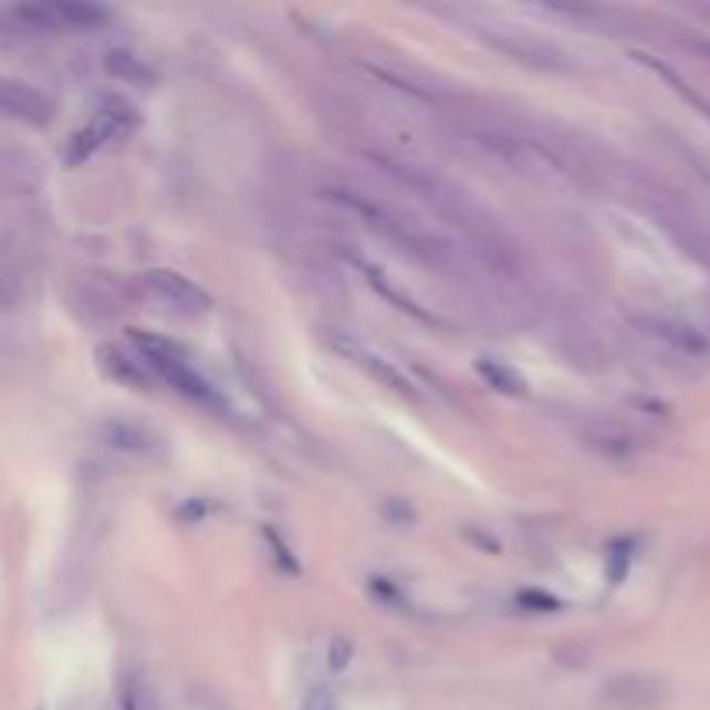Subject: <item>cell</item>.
<instances>
[{
    "instance_id": "1",
    "label": "cell",
    "mask_w": 710,
    "mask_h": 710,
    "mask_svg": "<svg viewBox=\"0 0 710 710\" xmlns=\"http://www.w3.org/2000/svg\"><path fill=\"white\" fill-rule=\"evenodd\" d=\"M128 340H133L136 354L143 357V364L149 367V372L156 378H164L177 396L191 399L205 409H226V399L219 396V388H212V382L195 372L177 344H170V340L156 336L149 330H128Z\"/></svg>"
},
{
    "instance_id": "2",
    "label": "cell",
    "mask_w": 710,
    "mask_h": 710,
    "mask_svg": "<svg viewBox=\"0 0 710 710\" xmlns=\"http://www.w3.org/2000/svg\"><path fill=\"white\" fill-rule=\"evenodd\" d=\"M136 125H139V118H136V112H133V104H125L122 97H108V101H104L101 108L91 115V122L73 133V139H70V146H66V164H70V167H81L84 160H91V156H94L101 146L125 139Z\"/></svg>"
},
{
    "instance_id": "3",
    "label": "cell",
    "mask_w": 710,
    "mask_h": 710,
    "mask_svg": "<svg viewBox=\"0 0 710 710\" xmlns=\"http://www.w3.org/2000/svg\"><path fill=\"white\" fill-rule=\"evenodd\" d=\"M323 198H326L330 205H336V208H344V212L357 216L367 229L378 232L382 240L403 247V250L413 253V257H427V243L419 240V236H416L406 222H399L391 212H385L382 205H375L372 198H364V195H357V191H351V188H323Z\"/></svg>"
},
{
    "instance_id": "4",
    "label": "cell",
    "mask_w": 710,
    "mask_h": 710,
    "mask_svg": "<svg viewBox=\"0 0 710 710\" xmlns=\"http://www.w3.org/2000/svg\"><path fill=\"white\" fill-rule=\"evenodd\" d=\"M326 344H330L340 357H344V361H351L354 367H361V372H367L375 382H382L385 388L399 391V396H406V399H416L413 382L399 372L396 364L385 361L378 351L367 347L364 340H357V336H351V333H340V330H330V333H326Z\"/></svg>"
},
{
    "instance_id": "5",
    "label": "cell",
    "mask_w": 710,
    "mask_h": 710,
    "mask_svg": "<svg viewBox=\"0 0 710 710\" xmlns=\"http://www.w3.org/2000/svg\"><path fill=\"white\" fill-rule=\"evenodd\" d=\"M146 292L153 299H160L164 305H170L174 312H184V315H201L212 309V295L205 292V288L191 278H184L180 271H170V268H156L143 278Z\"/></svg>"
},
{
    "instance_id": "6",
    "label": "cell",
    "mask_w": 710,
    "mask_h": 710,
    "mask_svg": "<svg viewBox=\"0 0 710 710\" xmlns=\"http://www.w3.org/2000/svg\"><path fill=\"white\" fill-rule=\"evenodd\" d=\"M471 136H476V143L482 149H489L495 160H503L510 167H520V170H528V167H558V160L544 146L528 143V139H520V136L495 133V128H476Z\"/></svg>"
},
{
    "instance_id": "7",
    "label": "cell",
    "mask_w": 710,
    "mask_h": 710,
    "mask_svg": "<svg viewBox=\"0 0 710 710\" xmlns=\"http://www.w3.org/2000/svg\"><path fill=\"white\" fill-rule=\"evenodd\" d=\"M638 326L651 336V340H662L666 347L679 351V354H690V357H703L710 351V340L682 320H669V315H641Z\"/></svg>"
},
{
    "instance_id": "8",
    "label": "cell",
    "mask_w": 710,
    "mask_h": 710,
    "mask_svg": "<svg viewBox=\"0 0 710 710\" xmlns=\"http://www.w3.org/2000/svg\"><path fill=\"white\" fill-rule=\"evenodd\" d=\"M354 268L364 274V281L375 288V295L378 299H385L388 305H396L399 312H406L409 320H416V323H424V326H443V320L440 315H434L427 305H419L413 295H406L399 284H391L388 278H385V271L382 268H375V264H367V260H361V257H354Z\"/></svg>"
},
{
    "instance_id": "9",
    "label": "cell",
    "mask_w": 710,
    "mask_h": 710,
    "mask_svg": "<svg viewBox=\"0 0 710 710\" xmlns=\"http://www.w3.org/2000/svg\"><path fill=\"white\" fill-rule=\"evenodd\" d=\"M101 440L108 447H115V451L136 455V458H153V455L164 451V440L153 430L125 424V419H108V424H101Z\"/></svg>"
},
{
    "instance_id": "10",
    "label": "cell",
    "mask_w": 710,
    "mask_h": 710,
    "mask_svg": "<svg viewBox=\"0 0 710 710\" xmlns=\"http://www.w3.org/2000/svg\"><path fill=\"white\" fill-rule=\"evenodd\" d=\"M97 364H101V372L108 375L112 382H118V385H128V388H149V378H153V372L143 364V357L136 354H125L122 347H97Z\"/></svg>"
},
{
    "instance_id": "11",
    "label": "cell",
    "mask_w": 710,
    "mask_h": 710,
    "mask_svg": "<svg viewBox=\"0 0 710 710\" xmlns=\"http://www.w3.org/2000/svg\"><path fill=\"white\" fill-rule=\"evenodd\" d=\"M0 104H4V112L11 118H21L29 125L49 122V101L35 87H24L18 81H4V87H0Z\"/></svg>"
},
{
    "instance_id": "12",
    "label": "cell",
    "mask_w": 710,
    "mask_h": 710,
    "mask_svg": "<svg viewBox=\"0 0 710 710\" xmlns=\"http://www.w3.org/2000/svg\"><path fill=\"white\" fill-rule=\"evenodd\" d=\"M476 372H479V378H482L492 391H499V396H510V399H528V396H531L528 378H523L520 372H513V367L503 364V361L479 357Z\"/></svg>"
},
{
    "instance_id": "13",
    "label": "cell",
    "mask_w": 710,
    "mask_h": 710,
    "mask_svg": "<svg viewBox=\"0 0 710 710\" xmlns=\"http://www.w3.org/2000/svg\"><path fill=\"white\" fill-rule=\"evenodd\" d=\"M52 18H56L60 32L63 29H84V32H94L101 24H108V11L97 8V4H81V0H60V4H49Z\"/></svg>"
},
{
    "instance_id": "14",
    "label": "cell",
    "mask_w": 710,
    "mask_h": 710,
    "mask_svg": "<svg viewBox=\"0 0 710 710\" xmlns=\"http://www.w3.org/2000/svg\"><path fill=\"white\" fill-rule=\"evenodd\" d=\"M104 70H108L115 81H125V84H153L156 73L136 56V52L128 49H108L104 52Z\"/></svg>"
},
{
    "instance_id": "15",
    "label": "cell",
    "mask_w": 710,
    "mask_h": 710,
    "mask_svg": "<svg viewBox=\"0 0 710 710\" xmlns=\"http://www.w3.org/2000/svg\"><path fill=\"white\" fill-rule=\"evenodd\" d=\"M630 56H635V60H638L641 66H648L651 73H659V76H662V81H666V84H669V87H672V91H676V94H679L682 101H690V104H697V108L710 112V104H707V101H703V97H700L697 91H690L687 84H682V81H679V73H676L672 66H666L662 60H655V56H651V52H645V49H635V52H630Z\"/></svg>"
},
{
    "instance_id": "16",
    "label": "cell",
    "mask_w": 710,
    "mask_h": 710,
    "mask_svg": "<svg viewBox=\"0 0 710 710\" xmlns=\"http://www.w3.org/2000/svg\"><path fill=\"white\" fill-rule=\"evenodd\" d=\"M630 551H635V544H630L627 537H617L610 547H607V578H610V586H620L624 583V575L630 568Z\"/></svg>"
},
{
    "instance_id": "17",
    "label": "cell",
    "mask_w": 710,
    "mask_h": 710,
    "mask_svg": "<svg viewBox=\"0 0 710 710\" xmlns=\"http://www.w3.org/2000/svg\"><path fill=\"white\" fill-rule=\"evenodd\" d=\"M264 541H268V544H271V551H274V555H271V558H274V565H281L288 575H299V572H302V568H299V562H295V555H292V551H288V544L281 541V534H274L271 528H264Z\"/></svg>"
},
{
    "instance_id": "18",
    "label": "cell",
    "mask_w": 710,
    "mask_h": 710,
    "mask_svg": "<svg viewBox=\"0 0 710 710\" xmlns=\"http://www.w3.org/2000/svg\"><path fill=\"white\" fill-rule=\"evenodd\" d=\"M516 599L523 603V607H534L537 614H555V610H562V603H558L555 596H544V593H537V589L520 593Z\"/></svg>"
},
{
    "instance_id": "19",
    "label": "cell",
    "mask_w": 710,
    "mask_h": 710,
    "mask_svg": "<svg viewBox=\"0 0 710 710\" xmlns=\"http://www.w3.org/2000/svg\"><path fill=\"white\" fill-rule=\"evenodd\" d=\"M302 710H340V703H336V697H333L330 690H323V687H315V690H312V693L305 697Z\"/></svg>"
},
{
    "instance_id": "20",
    "label": "cell",
    "mask_w": 710,
    "mask_h": 710,
    "mask_svg": "<svg viewBox=\"0 0 710 710\" xmlns=\"http://www.w3.org/2000/svg\"><path fill=\"white\" fill-rule=\"evenodd\" d=\"M347 662H351V645L344 641V638H336L333 641V648H330V669H347Z\"/></svg>"
},
{
    "instance_id": "21",
    "label": "cell",
    "mask_w": 710,
    "mask_h": 710,
    "mask_svg": "<svg viewBox=\"0 0 710 710\" xmlns=\"http://www.w3.org/2000/svg\"><path fill=\"white\" fill-rule=\"evenodd\" d=\"M143 690L139 687H133V682H122V710H146V703H143V697H139Z\"/></svg>"
},
{
    "instance_id": "22",
    "label": "cell",
    "mask_w": 710,
    "mask_h": 710,
    "mask_svg": "<svg viewBox=\"0 0 710 710\" xmlns=\"http://www.w3.org/2000/svg\"><path fill=\"white\" fill-rule=\"evenodd\" d=\"M703 49H707V52H710V42H707V45H703Z\"/></svg>"
}]
</instances>
